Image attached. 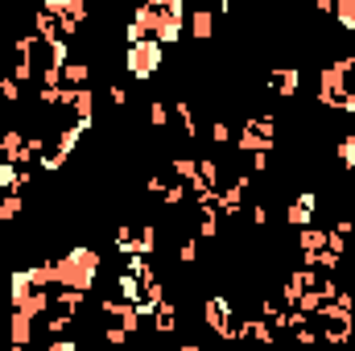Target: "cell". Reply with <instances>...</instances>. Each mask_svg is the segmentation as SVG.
Returning <instances> with one entry per match:
<instances>
[{
    "label": "cell",
    "mask_w": 355,
    "mask_h": 351,
    "mask_svg": "<svg viewBox=\"0 0 355 351\" xmlns=\"http://www.w3.org/2000/svg\"><path fill=\"white\" fill-rule=\"evenodd\" d=\"M54 273H58L54 285H71V289H83L87 293L91 285H95V277H99V257L91 248H71L67 257L54 261Z\"/></svg>",
    "instance_id": "6da1fadb"
},
{
    "label": "cell",
    "mask_w": 355,
    "mask_h": 351,
    "mask_svg": "<svg viewBox=\"0 0 355 351\" xmlns=\"http://www.w3.org/2000/svg\"><path fill=\"white\" fill-rule=\"evenodd\" d=\"M162 50H166V46H162L157 37L128 42V50H124V67H128V75H132V79H153V75L162 71V62H166Z\"/></svg>",
    "instance_id": "7a4b0ae2"
},
{
    "label": "cell",
    "mask_w": 355,
    "mask_h": 351,
    "mask_svg": "<svg viewBox=\"0 0 355 351\" xmlns=\"http://www.w3.org/2000/svg\"><path fill=\"white\" fill-rule=\"evenodd\" d=\"M202 318H207V327H215L223 339H236V306L227 302V298H207L202 302Z\"/></svg>",
    "instance_id": "3957f363"
},
{
    "label": "cell",
    "mask_w": 355,
    "mask_h": 351,
    "mask_svg": "<svg viewBox=\"0 0 355 351\" xmlns=\"http://www.w3.org/2000/svg\"><path fill=\"white\" fill-rule=\"evenodd\" d=\"M268 87L277 91L281 99H293L297 87H302V71L297 67H277V71H268Z\"/></svg>",
    "instance_id": "277c9868"
},
{
    "label": "cell",
    "mask_w": 355,
    "mask_h": 351,
    "mask_svg": "<svg viewBox=\"0 0 355 351\" xmlns=\"http://www.w3.org/2000/svg\"><path fill=\"white\" fill-rule=\"evenodd\" d=\"M58 75H62V87H83V83L91 79V67L83 62V58H75V54H71V58L62 62V71H58Z\"/></svg>",
    "instance_id": "5b68a950"
},
{
    "label": "cell",
    "mask_w": 355,
    "mask_h": 351,
    "mask_svg": "<svg viewBox=\"0 0 355 351\" xmlns=\"http://www.w3.org/2000/svg\"><path fill=\"white\" fill-rule=\"evenodd\" d=\"M297 248H302V257H310V252H322V248H327V232H322V228H314V223L297 228Z\"/></svg>",
    "instance_id": "8992f818"
},
{
    "label": "cell",
    "mask_w": 355,
    "mask_h": 351,
    "mask_svg": "<svg viewBox=\"0 0 355 351\" xmlns=\"http://www.w3.org/2000/svg\"><path fill=\"white\" fill-rule=\"evenodd\" d=\"M190 33H194V42H207V37L215 33V17H211L207 8L194 12V17H190Z\"/></svg>",
    "instance_id": "52a82bcc"
},
{
    "label": "cell",
    "mask_w": 355,
    "mask_h": 351,
    "mask_svg": "<svg viewBox=\"0 0 355 351\" xmlns=\"http://www.w3.org/2000/svg\"><path fill=\"white\" fill-rule=\"evenodd\" d=\"M0 190H21V170L12 157H0Z\"/></svg>",
    "instance_id": "ba28073f"
},
{
    "label": "cell",
    "mask_w": 355,
    "mask_h": 351,
    "mask_svg": "<svg viewBox=\"0 0 355 351\" xmlns=\"http://www.w3.org/2000/svg\"><path fill=\"white\" fill-rule=\"evenodd\" d=\"M21 207H25V203H21V194H17V190H12V194H4V198H0V223H12V219L21 215Z\"/></svg>",
    "instance_id": "9c48e42d"
},
{
    "label": "cell",
    "mask_w": 355,
    "mask_h": 351,
    "mask_svg": "<svg viewBox=\"0 0 355 351\" xmlns=\"http://www.w3.org/2000/svg\"><path fill=\"white\" fill-rule=\"evenodd\" d=\"M335 17L347 33H355V0H335Z\"/></svg>",
    "instance_id": "30bf717a"
},
{
    "label": "cell",
    "mask_w": 355,
    "mask_h": 351,
    "mask_svg": "<svg viewBox=\"0 0 355 351\" xmlns=\"http://www.w3.org/2000/svg\"><path fill=\"white\" fill-rule=\"evenodd\" d=\"M149 124H153V128H166V124H170V103H166V99H153V103H149Z\"/></svg>",
    "instance_id": "8fae6325"
},
{
    "label": "cell",
    "mask_w": 355,
    "mask_h": 351,
    "mask_svg": "<svg viewBox=\"0 0 355 351\" xmlns=\"http://www.w3.org/2000/svg\"><path fill=\"white\" fill-rule=\"evenodd\" d=\"M339 162H343L347 170H355V137H343V141H339Z\"/></svg>",
    "instance_id": "7c38bea8"
},
{
    "label": "cell",
    "mask_w": 355,
    "mask_h": 351,
    "mask_svg": "<svg viewBox=\"0 0 355 351\" xmlns=\"http://www.w3.org/2000/svg\"><path fill=\"white\" fill-rule=\"evenodd\" d=\"M211 141H215V145H227V141H232L227 120H211Z\"/></svg>",
    "instance_id": "4fadbf2b"
},
{
    "label": "cell",
    "mask_w": 355,
    "mask_h": 351,
    "mask_svg": "<svg viewBox=\"0 0 355 351\" xmlns=\"http://www.w3.org/2000/svg\"><path fill=\"white\" fill-rule=\"evenodd\" d=\"M0 95H4V99H12V103H17V99H21V83H17V79H12V75H8V79H4V83H0Z\"/></svg>",
    "instance_id": "5bb4252c"
},
{
    "label": "cell",
    "mask_w": 355,
    "mask_h": 351,
    "mask_svg": "<svg viewBox=\"0 0 355 351\" xmlns=\"http://www.w3.org/2000/svg\"><path fill=\"white\" fill-rule=\"evenodd\" d=\"M314 8L318 12H335V0H314Z\"/></svg>",
    "instance_id": "9a60e30c"
},
{
    "label": "cell",
    "mask_w": 355,
    "mask_h": 351,
    "mask_svg": "<svg viewBox=\"0 0 355 351\" xmlns=\"http://www.w3.org/2000/svg\"><path fill=\"white\" fill-rule=\"evenodd\" d=\"M103 4H120V0H103Z\"/></svg>",
    "instance_id": "2e32d148"
},
{
    "label": "cell",
    "mask_w": 355,
    "mask_h": 351,
    "mask_svg": "<svg viewBox=\"0 0 355 351\" xmlns=\"http://www.w3.org/2000/svg\"><path fill=\"white\" fill-rule=\"evenodd\" d=\"M0 264H4V252H0Z\"/></svg>",
    "instance_id": "e0dca14e"
}]
</instances>
